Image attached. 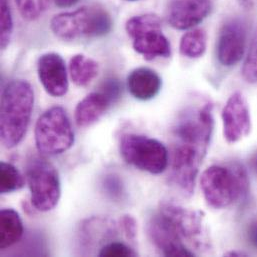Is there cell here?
<instances>
[{"mask_svg":"<svg viewBox=\"0 0 257 257\" xmlns=\"http://www.w3.org/2000/svg\"><path fill=\"white\" fill-rule=\"evenodd\" d=\"M238 2L242 7L246 9L251 8L253 6V0H238Z\"/></svg>","mask_w":257,"mask_h":257,"instance_id":"obj_32","label":"cell"},{"mask_svg":"<svg viewBox=\"0 0 257 257\" xmlns=\"http://www.w3.org/2000/svg\"><path fill=\"white\" fill-rule=\"evenodd\" d=\"M162 80L157 72L147 67H139L127 77L129 93L136 99L146 101L154 98L160 91Z\"/></svg>","mask_w":257,"mask_h":257,"instance_id":"obj_16","label":"cell"},{"mask_svg":"<svg viewBox=\"0 0 257 257\" xmlns=\"http://www.w3.org/2000/svg\"><path fill=\"white\" fill-rule=\"evenodd\" d=\"M159 213L175 230L182 240L199 251H208L211 248L210 239L204 216L200 211L187 209L173 202H163L160 205Z\"/></svg>","mask_w":257,"mask_h":257,"instance_id":"obj_8","label":"cell"},{"mask_svg":"<svg viewBox=\"0 0 257 257\" xmlns=\"http://www.w3.org/2000/svg\"><path fill=\"white\" fill-rule=\"evenodd\" d=\"M98 70V63L83 54H76L70 59L69 74L77 86H87L97 76Z\"/></svg>","mask_w":257,"mask_h":257,"instance_id":"obj_19","label":"cell"},{"mask_svg":"<svg viewBox=\"0 0 257 257\" xmlns=\"http://www.w3.org/2000/svg\"><path fill=\"white\" fill-rule=\"evenodd\" d=\"M125 30L133 39L134 50L146 60L167 58L171 55L170 42L162 33L161 19L156 14L131 17L125 24Z\"/></svg>","mask_w":257,"mask_h":257,"instance_id":"obj_6","label":"cell"},{"mask_svg":"<svg viewBox=\"0 0 257 257\" xmlns=\"http://www.w3.org/2000/svg\"><path fill=\"white\" fill-rule=\"evenodd\" d=\"M55 36L72 41L80 37H102L112 28L109 13L99 6H84L77 10L55 15L50 22Z\"/></svg>","mask_w":257,"mask_h":257,"instance_id":"obj_3","label":"cell"},{"mask_svg":"<svg viewBox=\"0 0 257 257\" xmlns=\"http://www.w3.org/2000/svg\"><path fill=\"white\" fill-rule=\"evenodd\" d=\"M99 91L104 93L112 103H115L121 97L122 84L116 78H108L103 81Z\"/></svg>","mask_w":257,"mask_h":257,"instance_id":"obj_27","label":"cell"},{"mask_svg":"<svg viewBox=\"0 0 257 257\" xmlns=\"http://www.w3.org/2000/svg\"><path fill=\"white\" fill-rule=\"evenodd\" d=\"M119 150L127 164L141 171L160 174L167 168V148L157 139L134 133L124 134L120 138Z\"/></svg>","mask_w":257,"mask_h":257,"instance_id":"obj_5","label":"cell"},{"mask_svg":"<svg viewBox=\"0 0 257 257\" xmlns=\"http://www.w3.org/2000/svg\"><path fill=\"white\" fill-rule=\"evenodd\" d=\"M224 255L226 256H246L245 253H242V252H236V251H229L227 253H225Z\"/></svg>","mask_w":257,"mask_h":257,"instance_id":"obj_33","label":"cell"},{"mask_svg":"<svg viewBox=\"0 0 257 257\" xmlns=\"http://www.w3.org/2000/svg\"><path fill=\"white\" fill-rule=\"evenodd\" d=\"M247 41V28L238 18L226 21L218 34L216 53L223 66H234L244 56Z\"/></svg>","mask_w":257,"mask_h":257,"instance_id":"obj_11","label":"cell"},{"mask_svg":"<svg viewBox=\"0 0 257 257\" xmlns=\"http://www.w3.org/2000/svg\"><path fill=\"white\" fill-rule=\"evenodd\" d=\"M98 255L101 257H133L137 254L128 245L122 242L113 241L102 246Z\"/></svg>","mask_w":257,"mask_h":257,"instance_id":"obj_26","label":"cell"},{"mask_svg":"<svg viewBox=\"0 0 257 257\" xmlns=\"http://www.w3.org/2000/svg\"><path fill=\"white\" fill-rule=\"evenodd\" d=\"M200 187L208 206L223 209L246 197L249 181L246 170L239 163L212 165L201 174Z\"/></svg>","mask_w":257,"mask_h":257,"instance_id":"obj_2","label":"cell"},{"mask_svg":"<svg viewBox=\"0 0 257 257\" xmlns=\"http://www.w3.org/2000/svg\"><path fill=\"white\" fill-rule=\"evenodd\" d=\"M126 1H136V0H126Z\"/></svg>","mask_w":257,"mask_h":257,"instance_id":"obj_34","label":"cell"},{"mask_svg":"<svg viewBox=\"0 0 257 257\" xmlns=\"http://www.w3.org/2000/svg\"><path fill=\"white\" fill-rule=\"evenodd\" d=\"M211 0H171L166 11L169 25L178 30L194 28L211 11Z\"/></svg>","mask_w":257,"mask_h":257,"instance_id":"obj_14","label":"cell"},{"mask_svg":"<svg viewBox=\"0 0 257 257\" xmlns=\"http://www.w3.org/2000/svg\"><path fill=\"white\" fill-rule=\"evenodd\" d=\"M222 122L224 138L229 143H236L250 133L249 107L242 93L235 92L228 98L222 110Z\"/></svg>","mask_w":257,"mask_h":257,"instance_id":"obj_12","label":"cell"},{"mask_svg":"<svg viewBox=\"0 0 257 257\" xmlns=\"http://www.w3.org/2000/svg\"><path fill=\"white\" fill-rule=\"evenodd\" d=\"M206 46V32L200 28H192L182 36L179 44V51L184 57L194 59L201 57L205 53Z\"/></svg>","mask_w":257,"mask_h":257,"instance_id":"obj_20","label":"cell"},{"mask_svg":"<svg viewBox=\"0 0 257 257\" xmlns=\"http://www.w3.org/2000/svg\"><path fill=\"white\" fill-rule=\"evenodd\" d=\"M102 189L105 195L114 201H122L125 196V187L122 179L115 173H108L102 179Z\"/></svg>","mask_w":257,"mask_h":257,"instance_id":"obj_23","label":"cell"},{"mask_svg":"<svg viewBox=\"0 0 257 257\" xmlns=\"http://www.w3.org/2000/svg\"><path fill=\"white\" fill-rule=\"evenodd\" d=\"M113 103L101 91L86 95L75 108L74 118L79 127H88L96 123Z\"/></svg>","mask_w":257,"mask_h":257,"instance_id":"obj_17","label":"cell"},{"mask_svg":"<svg viewBox=\"0 0 257 257\" xmlns=\"http://www.w3.org/2000/svg\"><path fill=\"white\" fill-rule=\"evenodd\" d=\"M37 73L45 91L53 97L64 96L69 88L68 75L63 58L54 52L41 55L37 62Z\"/></svg>","mask_w":257,"mask_h":257,"instance_id":"obj_13","label":"cell"},{"mask_svg":"<svg viewBox=\"0 0 257 257\" xmlns=\"http://www.w3.org/2000/svg\"><path fill=\"white\" fill-rule=\"evenodd\" d=\"M78 2H79V0H54V3L58 7H62V8L71 7V6L75 5Z\"/></svg>","mask_w":257,"mask_h":257,"instance_id":"obj_30","label":"cell"},{"mask_svg":"<svg viewBox=\"0 0 257 257\" xmlns=\"http://www.w3.org/2000/svg\"><path fill=\"white\" fill-rule=\"evenodd\" d=\"M26 180L32 206L41 212L56 207L61 196V183L57 170L43 158L34 157L26 166Z\"/></svg>","mask_w":257,"mask_h":257,"instance_id":"obj_7","label":"cell"},{"mask_svg":"<svg viewBox=\"0 0 257 257\" xmlns=\"http://www.w3.org/2000/svg\"><path fill=\"white\" fill-rule=\"evenodd\" d=\"M34 138L37 150L43 155L64 153L74 144V132L66 111L53 106L36 121Z\"/></svg>","mask_w":257,"mask_h":257,"instance_id":"obj_4","label":"cell"},{"mask_svg":"<svg viewBox=\"0 0 257 257\" xmlns=\"http://www.w3.org/2000/svg\"><path fill=\"white\" fill-rule=\"evenodd\" d=\"M148 235L153 245L164 256L192 257L194 253L183 244L166 219L158 212L148 222Z\"/></svg>","mask_w":257,"mask_h":257,"instance_id":"obj_15","label":"cell"},{"mask_svg":"<svg viewBox=\"0 0 257 257\" xmlns=\"http://www.w3.org/2000/svg\"><path fill=\"white\" fill-rule=\"evenodd\" d=\"M242 76L248 83L257 82V31L252 38L242 66Z\"/></svg>","mask_w":257,"mask_h":257,"instance_id":"obj_25","label":"cell"},{"mask_svg":"<svg viewBox=\"0 0 257 257\" xmlns=\"http://www.w3.org/2000/svg\"><path fill=\"white\" fill-rule=\"evenodd\" d=\"M246 237L249 243L257 249V219L248 224L246 228Z\"/></svg>","mask_w":257,"mask_h":257,"instance_id":"obj_29","label":"cell"},{"mask_svg":"<svg viewBox=\"0 0 257 257\" xmlns=\"http://www.w3.org/2000/svg\"><path fill=\"white\" fill-rule=\"evenodd\" d=\"M34 107V91L29 82L14 79L2 92L0 137L4 147H16L24 138Z\"/></svg>","mask_w":257,"mask_h":257,"instance_id":"obj_1","label":"cell"},{"mask_svg":"<svg viewBox=\"0 0 257 257\" xmlns=\"http://www.w3.org/2000/svg\"><path fill=\"white\" fill-rule=\"evenodd\" d=\"M121 227L129 241H134L137 235V222L131 215H124L121 220Z\"/></svg>","mask_w":257,"mask_h":257,"instance_id":"obj_28","label":"cell"},{"mask_svg":"<svg viewBox=\"0 0 257 257\" xmlns=\"http://www.w3.org/2000/svg\"><path fill=\"white\" fill-rule=\"evenodd\" d=\"M213 127L212 105L207 103L201 108L181 116L173 128V134L177 142L192 145L206 153Z\"/></svg>","mask_w":257,"mask_h":257,"instance_id":"obj_9","label":"cell"},{"mask_svg":"<svg viewBox=\"0 0 257 257\" xmlns=\"http://www.w3.org/2000/svg\"><path fill=\"white\" fill-rule=\"evenodd\" d=\"M205 155L202 150L182 142H175L172 150L171 178L186 195L194 192L199 165Z\"/></svg>","mask_w":257,"mask_h":257,"instance_id":"obj_10","label":"cell"},{"mask_svg":"<svg viewBox=\"0 0 257 257\" xmlns=\"http://www.w3.org/2000/svg\"><path fill=\"white\" fill-rule=\"evenodd\" d=\"M21 16L29 21L36 20L48 9L50 0H15Z\"/></svg>","mask_w":257,"mask_h":257,"instance_id":"obj_22","label":"cell"},{"mask_svg":"<svg viewBox=\"0 0 257 257\" xmlns=\"http://www.w3.org/2000/svg\"><path fill=\"white\" fill-rule=\"evenodd\" d=\"M24 228L20 215L12 208L0 212V248L5 250L16 244L23 236Z\"/></svg>","mask_w":257,"mask_h":257,"instance_id":"obj_18","label":"cell"},{"mask_svg":"<svg viewBox=\"0 0 257 257\" xmlns=\"http://www.w3.org/2000/svg\"><path fill=\"white\" fill-rule=\"evenodd\" d=\"M25 181L19 170L11 163H0V192L8 194L24 187Z\"/></svg>","mask_w":257,"mask_h":257,"instance_id":"obj_21","label":"cell"},{"mask_svg":"<svg viewBox=\"0 0 257 257\" xmlns=\"http://www.w3.org/2000/svg\"><path fill=\"white\" fill-rule=\"evenodd\" d=\"M250 166L252 170L257 174V151L250 158Z\"/></svg>","mask_w":257,"mask_h":257,"instance_id":"obj_31","label":"cell"},{"mask_svg":"<svg viewBox=\"0 0 257 257\" xmlns=\"http://www.w3.org/2000/svg\"><path fill=\"white\" fill-rule=\"evenodd\" d=\"M1 33L0 44L1 48L5 49L10 43L13 33V18L8 0H1Z\"/></svg>","mask_w":257,"mask_h":257,"instance_id":"obj_24","label":"cell"}]
</instances>
